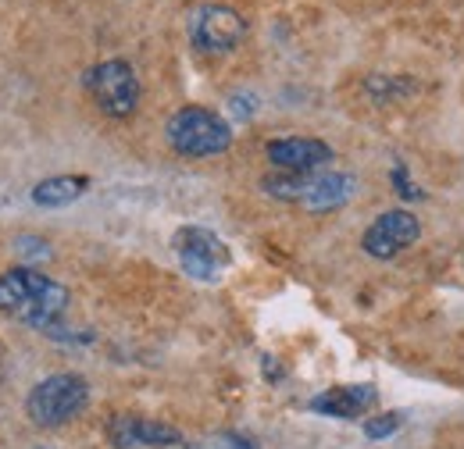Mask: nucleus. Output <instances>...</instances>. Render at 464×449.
Segmentation results:
<instances>
[{"instance_id":"nucleus-1","label":"nucleus","mask_w":464,"mask_h":449,"mask_svg":"<svg viewBox=\"0 0 464 449\" xmlns=\"http://www.w3.org/2000/svg\"><path fill=\"white\" fill-rule=\"evenodd\" d=\"M68 310V289L36 268H11L0 275V314L51 332Z\"/></svg>"},{"instance_id":"nucleus-2","label":"nucleus","mask_w":464,"mask_h":449,"mask_svg":"<svg viewBox=\"0 0 464 449\" xmlns=\"http://www.w3.org/2000/svg\"><path fill=\"white\" fill-rule=\"evenodd\" d=\"M169 147L182 158H215L226 154L232 143V129L222 114L208 108H182L165 125Z\"/></svg>"},{"instance_id":"nucleus-3","label":"nucleus","mask_w":464,"mask_h":449,"mask_svg":"<svg viewBox=\"0 0 464 449\" xmlns=\"http://www.w3.org/2000/svg\"><path fill=\"white\" fill-rule=\"evenodd\" d=\"M90 403V386L79 375H51L44 378L29 399H25V414L33 425L40 428H58L64 421H72L75 414H82V406Z\"/></svg>"},{"instance_id":"nucleus-4","label":"nucleus","mask_w":464,"mask_h":449,"mask_svg":"<svg viewBox=\"0 0 464 449\" xmlns=\"http://www.w3.org/2000/svg\"><path fill=\"white\" fill-rule=\"evenodd\" d=\"M172 250L179 264H182V272L197 282H218L232 264L229 246L211 228H200V224L179 228L172 239Z\"/></svg>"},{"instance_id":"nucleus-5","label":"nucleus","mask_w":464,"mask_h":449,"mask_svg":"<svg viewBox=\"0 0 464 449\" xmlns=\"http://www.w3.org/2000/svg\"><path fill=\"white\" fill-rule=\"evenodd\" d=\"M186 33L200 54H229L246 36V22L229 4H200L189 11Z\"/></svg>"},{"instance_id":"nucleus-6","label":"nucleus","mask_w":464,"mask_h":449,"mask_svg":"<svg viewBox=\"0 0 464 449\" xmlns=\"http://www.w3.org/2000/svg\"><path fill=\"white\" fill-rule=\"evenodd\" d=\"M86 90L108 118H129L140 104V79L129 61H101L86 72Z\"/></svg>"},{"instance_id":"nucleus-7","label":"nucleus","mask_w":464,"mask_h":449,"mask_svg":"<svg viewBox=\"0 0 464 449\" xmlns=\"http://www.w3.org/2000/svg\"><path fill=\"white\" fill-rule=\"evenodd\" d=\"M418 235H421V224H418V218L411 211H386V215H379L375 222L364 228L361 246H364L368 257L390 261L401 250H407L411 243H418Z\"/></svg>"},{"instance_id":"nucleus-8","label":"nucleus","mask_w":464,"mask_h":449,"mask_svg":"<svg viewBox=\"0 0 464 449\" xmlns=\"http://www.w3.org/2000/svg\"><path fill=\"white\" fill-rule=\"evenodd\" d=\"M108 443L115 449H158L182 443V432L165 425V421H150V417H132L121 414L108 425Z\"/></svg>"},{"instance_id":"nucleus-9","label":"nucleus","mask_w":464,"mask_h":449,"mask_svg":"<svg viewBox=\"0 0 464 449\" xmlns=\"http://www.w3.org/2000/svg\"><path fill=\"white\" fill-rule=\"evenodd\" d=\"M268 161L279 171H293V175H311L322 165L333 161V147L314 139V136H286L268 143Z\"/></svg>"},{"instance_id":"nucleus-10","label":"nucleus","mask_w":464,"mask_h":449,"mask_svg":"<svg viewBox=\"0 0 464 449\" xmlns=\"http://www.w3.org/2000/svg\"><path fill=\"white\" fill-rule=\"evenodd\" d=\"M375 386H336V389H325L311 399V410L314 414H325L333 421H353L361 414H368L375 406Z\"/></svg>"},{"instance_id":"nucleus-11","label":"nucleus","mask_w":464,"mask_h":449,"mask_svg":"<svg viewBox=\"0 0 464 449\" xmlns=\"http://www.w3.org/2000/svg\"><path fill=\"white\" fill-rule=\"evenodd\" d=\"M353 193H357V178L347 175V171H322V175L314 171L300 204L307 211H336V207L347 204Z\"/></svg>"},{"instance_id":"nucleus-12","label":"nucleus","mask_w":464,"mask_h":449,"mask_svg":"<svg viewBox=\"0 0 464 449\" xmlns=\"http://www.w3.org/2000/svg\"><path fill=\"white\" fill-rule=\"evenodd\" d=\"M86 189H90L86 175H54V178H44L33 186V204L36 207H64V204H75Z\"/></svg>"},{"instance_id":"nucleus-13","label":"nucleus","mask_w":464,"mask_h":449,"mask_svg":"<svg viewBox=\"0 0 464 449\" xmlns=\"http://www.w3.org/2000/svg\"><path fill=\"white\" fill-rule=\"evenodd\" d=\"M401 428H404V414H397V410H393V414H379V417L364 421V435H368V439H375V443H379V439L397 435Z\"/></svg>"},{"instance_id":"nucleus-14","label":"nucleus","mask_w":464,"mask_h":449,"mask_svg":"<svg viewBox=\"0 0 464 449\" xmlns=\"http://www.w3.org/2000/svg\"><path fill=\"white\" fill-rule=\"evenodd\" d=\"M393 186L401 189V196H404V200H418V196H421V189H418V186L407 178L404 165H393Z\"/></svg>"},{"instance_id":"nucleus-15","label":"nucleus","mask_w":464,"mask_h":449,"mask_svg":"<svg viewBox=\"0 0 464 449\" xmlns=\"http://www.w3.org/2000/svg\"><path fill=\"white\" fill-rule=\"evenodd\" d=\"M229 108L236 118H250V114H254V97H239V93H236L229 100Z\"/></svg>"},{"instance_id":"nucleus-16","label":"nucleus","mask_w":464,"mask_h":449,"mask_svg":"<svg viewBox=\"0 0 464 449\" xmlns=\"http://www.w3.org/2000/svg\"><path fill=\"white\" fill-rule=\"evenodd\" d=\"M36 449H44V446H36Z\"/></svg>"}]
</instances>
